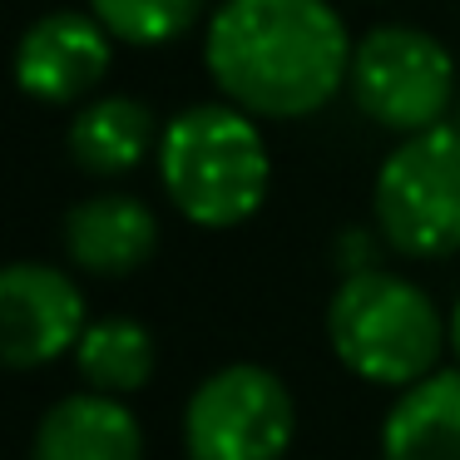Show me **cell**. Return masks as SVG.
I'll return each instance as SVG.
<instances>
[{"label":"cell","instance_id":"cell-6","mask_svg":"<svg viewBox=\"0 0 460 460\" xmlns=\"http://www.w3.org/2000/svg\"><path fill=\"white\" fill-rule=\"evenodd\" d=\"M297 436V406L278 371L228 361L193 386L183 406L189 460H282Z\"/></svg>","mask_w":460,"mask_h":460},{"label":"cell","instance_id":"cell-7","mask_svg":"<svg viewBox=\"0 0 460 460\" xmlns=\"http://www.w3.org/2000/svg\"><path fill=\"white\" fill-rule=\"evenodd\" d=\"M90 307L70 272L50 262H0V371H40L75 357Z\"/></svg>","mask_w":460,"mask_h":460},{"label":"cell","instance_id":"cell-13","mask_svg":"<svg viewBox=\"0 0 460 460\" xmlns=\"http://www.w3.org/2000/svg\"><path fill=\"white\" fill-rule=\"evenodd\" d=\"M154 367H159V347L154 332L134 317H100L84 327L80 347H75V371L90 391L104 396H134L149 386Z\"/></svg>","mask_w":460,"mask_h":460},{"label":"cell","instance_id":"cell-10","mask_svg":"<svg viewBox=\"0 0 460 460\" xmlns=\"http://www.w3.org/2000/svg\"><path fill=\"white\" fill-rule=\"evenodd\" d=\"M31 460H144L139 416L104 391L60 396L35 426Z\"/></svg>","mask_w":460,"mask_h":460},{"label":"cell","instance_id":"cell-15","mask_svg":"<svg viewBox=\"0 0 460 460\" xmlns=\"http://www.w3.org/2000/svg\"><path fill=\"white\" fill-rule=\"evenodd\" d=\"M371 233L367 228H347L341 233V243H337V258H341V268L347 272H367V268H376V262H371Z\"/></svg>","mask_w":460,"mask_h":460},{"label":"cell","instance_id":"cell-16","mask_svg":"<svg viewBox=\"0 0 460 460\" xmlns=\"http://www.w3.org/2000/svg\"><path fill=\"white\" fill-rule=\"evenodd\" d=\"M450 351H456V361H460V297H456V307H450Z\"/></svg>","mask_w":460,"mask_h":460},{"label":"cell","instance_id":"cell-1","mask_svg":"<svg viewBox=\"0 0 460 460\" xmlns=\"http://www.w3.org/2000/svg\"><path fill=\"white\" fill-rule=\"evenodd\" d=\"M351 45L332 0H223L203 31V65L252 119H307L347 84Z\"/></svg>","mask_w":460,"mask_h":460},{"label":"cell","instance_id":"cell-5","mask_svg":"<svg viewBox=\"0 0 460 460\" xmlns=\"http://www.w3.org/2000/svg\"><path fill=\"white\" fill-rule=\"evenodd\" d=\"M347 90L367 119L406 139V134L446 124L450 100H456V60L430 31L371 25L351 45Z\"/></svg>","mask_w":460,"mask_h":460},{"label":"cell","instance_id":"cell-17","mask_svg":"<svg viewBox=\"0 0 460 460\" xmlns=\"http://www.w3.org/2000/svg\"><path fill=\"white\" fill-rule=\"evenodd\" d=\"M450 129H456V134H460V110H456V119H450Z\"/></svg>","mask_w":460,"mask_h":460},{"label":"cell","instance_id":"cell-12","mask_svg":"<svg viewBox=\"0 0 460 460\" xmlns=\"http://www.w3.org/2000/svg\"><path fill=\"white\" fill-rule=\"evenodd\" d=\"M381 460H460V371L401 386L381 420Z\"/></svg>","mask_w":460,"mask_h":460},{"label":"cell","instance_id":"cell-4","mask_svg":"<svg viewBox=\"0 0 460 460\" xmlns=\"http://www.w3.org/2000/svg\"><path fill=\"white\" fill-rule=\"evenodd\" d=\"M371 218L386 248L420 262L460 252V134L446 124L406 134L371 189Z\"/></svg>","mask_w":460,"mask_h":460},{"label":"cell","instance_id":"cell-2","mask_svg":"<svg viewBox=\"0 0 460 460\" xmlns=\"http://www.w3.org/2000/svg\"><path fill=\"white\" fill-rule=\"evenodd\" d=\"M159 183L173 208L199 228H238L262 208L272 159L262 129L238 104H189L159 134Z\"/></svg>","mask_w":460,"mask_h":460},{"label":"cell","instance_id":"cell-11","mask_svg":"<svg viewBox=\"0 0 460 460\" xmlns=\"http://www.w3.org/2000/svg\"><path fill=\"white\" fill-rule=\"evenodd\" d=\"M159 119L144 100L129 94H100L75 110L70 129H65V149H70L75 169L94 173V179H119L134 173L154 149H159Z\"/></svg>","mask_w":460,"mask_h":460},{"label":"cell","instance_id":"cell-3","mask_svg":"<svg viewBox=\"0 0 460 460\" xmlns=\"http://www.w3.org/2000/svg\"><path fill=\"white\" fill-rule=\"evenodd\" d=\"M446 317L426 288L386 268L347 272L327 302V341L351 376L371 386H411L446 351Z\"/></svg>","mask_w":460,"mask_h":460},{"label":"cell","instance_id":"cell-9","mask_svg":"<svg viewBox=\"0 0 460 460\" xmlns=\"http://www.w3.org/2000/svg\"><path fill=\"white\" fill-rule=\"evenodd\" d=\"M60 243L65 258L90 278H129L159 248V218L134 193H94L65 213Z\"/></svg>","mask_w":460,"mask_h":460},{"label":"cell","instance_id":"cell-8","mask_svg":"<svg viewBox=\"0 0 460 460\" xmlns=\"http://www.w3.org/2000/svg\"><path fill=\"white\" fill-rule=\"evenodd\" d=\"M114 65V35L94 21V11H50L15 45V84L35 104H84L104 84Z\"/></svg>","mask_w":460,"mask_h":460},{"label":"cell","instance_id":"cell-14","mask_svg":"<svg viewBox=\"0 0 460 460\" xmlns=\"http://www.w3.org/2000/svg\"><path fill=\"white\" fill-rule=\"evenodd\" d=\"M90 11L114 40L154 50V45H169L193 31L203 0H90Z\"/></svg>","mask_w":460,"mask_h":460}]
</instances>
